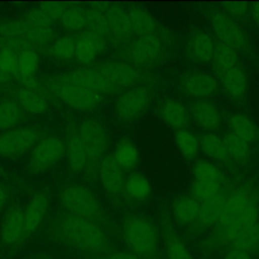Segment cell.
<instances>
[{
    "label": "cell",
    "instance_id": "6da1fadb",
    "mask_svg": "<svg viewBox=\"0 0 259 259\" xmlns=\"http://www.w3.org/2000/svg\"><path fill=\"white\" fill-rule=\"evenodd\" d=\"M259 223V206L250 190L238 187L226 195L222 214L211 235L201 244L200 252L209 255L227 246L244 230Z\"/></svg>",
    "mask_w": 259,
    "mask_h": 259
},
{
    "label": "cell",
    "instance_id": "f907efd6",
    "mask_svg": "<svg viewBox=\"0 0 259 259\" xmlns=\"http://www.w3.org/2000/svg\"><path fill=\"white\" fill-rule=\"evenodd\" d=\"M221 6L222 10L233 18L244 17L250 11V4L247 2H226Z\"/></svg>",
    "mask_w": 259,
    "mask_h": 259
},
{
    "label": "cell",
    "instance_id": "ac0fdd59",
    "mask_svg": "<svg viewBox=\"0 0 259 259\" xmlns=\"http://www.w3.org/2000/svg\"><path fill=\"white\" fill-rule=\"evenodd\" d=\"M0 240L7 247L19 245L24 241L23 209L14 206L6 212L0 228Z\"/></svg>",
    "mask_w": 259,
    "mask_h": 259
},
{
    "label": "cell",
    "instance_id": "816d5d0a",
    "mask_svg": "<svg viewBox=\"0 0 259 259\" xmlns=\"http://www.w3.org/2000/svg\"><path fill=\"white\" fill-rule=\"evenodd\" d=\"M39 8L53 20H60L65 11L67 10V6L61 2H44L40 3Z\"/></svg>",
    "mask_w": 259,
    "mask_h": 259
},
{
    "label": "cell",
    "instance_id": "f5cc1de1",
    "mask_svg": "<svg viewBox=\"0 0 259 259\" xmlns=\"http://www.w3.org/2000/svg\"><path fill=\"white\" fill-rule=\"evenodd\" d=\"M92 259H143L138 255L132 253L131 251H119V250H111L108 253L94 257Z\"/></svg>",
    "mask_w": 259,
    "mask_h": 259
},
{
    "label": "cell",
    "instance_id": "bcb514c9",
    "mask_svg": "<svg viewBox=\"0 0 259 259\" xmlns=\"http://www.w3.org/2000/svg\"><path fill=\"white\" fill-rule=\"evenodd\" d=\"M29 27V24L23 18L5 20L0 23V36L24 38Z\"/></svg>",
    "mask_w": 259,
    "mask_h": 259
},
{
    "label": "cell",
    "instance_id": "44dd1931",
    "mask_svg": "<svg viewBox=\"0 0 259 259\" xmlns=\"http://www.w3.org/2000/svg\"><path fill=\"white\" fill-rule=\"evenodd\" d=\"M49 205L50 200L46 193L37 192L30 197L23 209L24 241L38 229L47 214Z\"/></svg>",
    "mask_w": 259,
    "mask_h": 259
},
{
    "label": "cell",
    "instance_id": "ab89813d",
    "mask_svg": "<svg viewBox=\"0 0 259 259\" xmlns=\"http://www.w3.org/2000/svg\"><path fill=\"white\" fill-rule=\"evenodd\" d=\"M86 28L88 31L100 34L104 37L110 35L109 24L105 11L91 7L86 10Z\"/></svg>",
    "mask_w": 259,
    "mask_h": 259
},
{
    "label": "cell",
    "instance_id": "83f0119b",
    "mask_svg": "<svg viewBox=\"0 0 259 259\" xmlns=\"http://www.w3.org/2000/svg\"><path fill=\"white\" fill-rule=\"evenodd\" d=\"M133 32L140 36L155 34L158 24L154 16L141 6H132L127 10Z\"/></svg>",
    "mask_w": 259,
    "mask_h": 259
},
{
    "label": "cell",
    "instance_id": "8fae6325",
    "mask_svg": "<svg viewBox=\"0 0 259 259\" xmlns=\"http://www.w3.org/2000/svg\"><path fill=\"white\" fill-rule=\"evenodd\" d=\"M180 88L184 94L197 99H208L213 96L220 88L215 76L202 70H191L182 75Z\"/></svg>",
    "mask_w": 259,
    "mask_h": 259
},
{
    "label": "cell",
    "instance_id": "e575fe53",
    "mask_svg": "<svg viewBox=\"0 0 259 259\" xmlns=\"http://www.w3.org/2000/svg\"><path fill=\"white\" fill-rule=\"evenodd\" d=\"M228 248L239 249L256 255L259 253V223L244 230L231 242Z\"/></svg>",
    "mask_w": 259,
    "mask_h": 259
},
{
    "label": "cell",
    "instance_id": "94428289",
    "mask_svg": "<svg viewBox=\"0 0 259 259\" xmlns=\"http://www.w3.org/2000/svg\"><path fill=\"white\" fill-rule=\"evenodd\" d=\"M31 259H48V258H45V257H35V258H31Z\"/></svg>",
    "mask_w": 259,
    "mask_h": 259
},
{
    "label": "cell",
    "instance_id": "7a4b0ae2",
    "mask_svg": "<svg viewBox=\"0 0 259 259\" xmlns=\"http://www.w3.org/2000/svg\"><path fill=\"white\" fill-rule=\"evenodd\" d=\"M48 233L57 242L86 254L91 259L113 250L100 226L69 212L57 214L50 222Z\"/></svg>",
    "mask_w": 259,
    "mask_h": 259
},
{
    "label": "cell",
    "instance_id": "681fc988",
    "mask_svg": "<svg viewBox=\"0 0 259 259\" xmlns=\"http://www.w3.org/2000/svg\"><path fill=\"white\" fill-rule=\"evenodd\" d=\"M0 49H8L19 55L26 50H33V47L24 38L0 36Z\"/></svg>",
    "mask_w": 259,
    "mask_h": 259
},
{
    "label": "cell",
    "instance_id": "11a10c76",
    "mask_svg": "<svg viewBox=\"0 0 259 259\" xmlns=\"http://www.w3.org/2000/svg\"><path fill=\"white\" fill-rule=\"evenodd\" d=\"M17 78L22 83L23 87H25L27 89H30V90L38 93V94H40L42 92L44 88L41 87V85L37 81V79L34 77V75H32V76H17Z\"/></svg>",
    "mask_w": 259,
    "mask_h": 259
},
{
    "label": "cell",
    "instance_id": "836d02e7",
    "mask_svg": "<svg viewBox=\"0 0 259 259\" xmlns=\"http://www.w3.org/2000/svg\"><path fill=\"white\" fill-rule=\"evenodd\" d=\"M175 145L180 155L187 161L194 160L200 150L199 138L188 130L176 131L174 135Z\"/></svg>",
    "mask_w": 259,
    "mask_h": 259
},
{
    "label": "cell",
    "instance_id": "7c38bea8",
    "mask_svg": "<svg viewBox=\"0 0 259 259\" xmlns=\"http://www.w3.org/2000/svg\"><path fill=\"white\" fill-rule=\"evenodd\" d=\"M78 133L85 147L88 163L97 161L105 153L108 145L105 127L95 119H85L80 124Z\"/></svg>",
    "mask_w": 259,
    "mask_h": 259
},
{
    "label": "cell",
    "instance_id": "30bf717a",
    "mask_svg": "<svg viewBox=\"0 0 259 259\" xmlns=\"http://www.w3.org/2000/svg\"><path fill=\"white\" fill-rule=\"evenodd\" d=\"M151 94L145 86H137L121 93L115 101L114 109L117 118L128 122L139 118L148 108Z\"/></svg>",
    "mask_w": 259,
    "mask_h": 259
},
{
    "label": "cell",
    "instance_id": "484cf974",
    "mask_svg": "<svg viewBox=\"0 0 259 259\" xmlns=\"http://www.w3.org/2000/svg\"><path fill=\"white\" fill-rule=\"evenodd\" d=\"M200 202L191 194L177 196L172 203V215L180 226H191L197 219Z\"/></svg>",
    "mask_w": 259,
    "mask_h": 259
},
{
    "label": "cell",
    "instance_id": "91938a15",
    "mask_svg": "<svg viewBox=\"0 0 259 259\" xmlns=\"http://www.w3.org/2000/svg\"><path fill=\"white\" fill-rule=\"evenodd\" d=\"M0 176L5 177V178H8V177H9V174H8V172H7L5 169H3L2 167H0Z\"/></svg>",
    "mask_w": 259,
    "mask_h": 259
},
{
    "label": "cell",
    "instance_id": "f546056e",
    "mask_svg": "<svg viewBox=\"0 0 259 259\" xmlns=\"http://www.w3.org/2000/svg\"><path fill=\"white\" fill-rule=\"evenodd\" d=\"M199 142L200 150L206 157L218 162H224L230 158L224 138L217 134L204 133L199 138Z\"/></svg>",
    "mask_w": 259,
    "mask_h": 259
},
{
    "label": "cell",
    "instance_id": "f1b7e54d",
    "mask_svg": "<svg viewBox=\"0 0 259 259\" xmlns=\"http://www.w3.org/2000/svg\"><path fill=\"white\" fill-rule=\"evenodd\" d=\"M66 154L69 166L73 171H82L87 166V153L78 132L69 136L66 144Z\"/></svg>",
    "mask_w": 259,
    "mask_h": 259
},
{
    "label": "cell",
    "instance_id": "2e32d148",
    "mask_svg": "<svg viewBox=\"0 0 259 259\" xmlns=\"http://www.w3.org/2000/svg\"><path fill=\"white\" fill-rule=\"evenodd\" d=\"M160 233L166 259H195L167 217L161 219Z\"/></svg>",
    "mask_w": 259,
    "mask_h": 259
},
{
    "label": "cell",
    "instance_id": "d6986e66",
    "mask_svg": "<svg viewBox=\"0 0 259 259\" xmlns=\"http://www.w3.org/2000/svg\"><path fill=\"white\" fill-rule=\"evenodd\" d=\"M99 177L105 191L113 196H118L124 191L125 177L123 170L114 161L112 155L102 159L99 164Z\"/></svg>",
    "mask_w": 259,
    "mask_h": 259
},
{
    "label": "cell",
    "instance_id": "b9f144b4",
    "mask_svg": "<svg viewBox=\"0 0 259 259\" xmlns=\"http://www.w3.org/2000/svg\"><path fill=\"white\" fill-rule=\"evenodd\" d=\"M24 39L33 48H45L56 39L55 30L53 26H30Z\"/></svg>",
    "mask_w": 259,
    "mask_h": 259
},
{
    "label": "cell",
    "instance_id": "6f0895ef",
    "mask_svg": "<svg viewBox=\"0 0 259 259\" xmlns=\"http://www.w3.org/2000/svg\"><path fill=\"white\" fill-rule=\"evenodd\" d=\"M9 199V192L2 184H0V210L6 205Z\"/></svg>",
    "mask_w": 259,
    "mask_h": 259
},
{
    "label": "cell",
    "instance_id": "4dcf8cb0",
    "mask_svg": "<svg viewBox=\"0 0 259 259\" xmlns=\"http://www.w3.org/2000/svg\"><path fill=\"white\" fill-rule=\"evenodd\" d=\"M112 157L123 171H127L137 166L140 155L135 143L125 138L116 144Z\"/></svg>",
    "mask_w": 259,
    "mask_h": 259
},
{
    "label": "cell",
    "instance_id": "db71d44e",
    "mask_svg": "<svg viewBox=\"0 0 259 259\" xmlns=\"http://www.w3.org/2000/svg\"><path fill=\"white\" fill-rule=\"evenodd\" d=\"M219 259H255V258L253 255L245 251L234 249V248H227L223 252V254L220 256Z\"/></svg>",
    "mask_w": 259,
    "mask_h": 259
},
{
    "label": "cell",
    "instance_id": "4316f807",
    "mask_svg": "<svg viewBox=\"0 0 259 259\" xmlns=\"http://www.w3.org/2000/svg\"><path fill=\"white\" fill-rule=\"evenodd\" d=\"M227 122L230 133L247 143L251 144L259 140V127L249 116L243 113H232Z\"/></svg>",
    "mask_w": 259,
    "mask_h": 259
},
{
    "label": "cell",
    "instance_id": "680465c9",
    "mask_svg": "<svg viewBox=\"0 0 259 259\" xmlns=\"http://www.w3.org/2000/svg\"><path fill=\"white\" fill-rule=\"evenodd\" d=\"M11 77L9 74L5 73L3 70L0 69V85H5L8 84L11 81Z\"/></svg>",
    "mask_w": 259,
    "mask_h": 259
},
{
    "label": "cell",
    "instance_id": "8d00e7d4",
    "mask_svg": "<svg viewBox=\"0 0 259 259\" xmlns=\"http://www.w3.org/2000/svg\"><path fill=\"white\" fill-rule=\"evenodd\" d=\"M23 109L13 100L0 102V131H9L22 119Z\"/></svg>",
    "mask_w": 259,
    "mask_h": 259
},
{
    "label": "cell",
    "instance_id": "7dc6e473",
    "mask_svg": "<svg viewBox=\"0 0 259 259\" xmlns=\"http://www.w3.org/2000/svg\"><path fill=\"white\" fill-rule=\"evenodd\" d=\"M0 69L10 76L18 75V55L8 49H0Z\"/></svg>",
    "mask_w": 259,
    "mask_h": 259
},
{
    "label": "cell",
    "instance_id": "d4e9b609",
    "mask_svg": "<svg viewBox=\"0 0 259 259\" xmlns=\"http://www.w3.org/2000/svg\"><path fill=\"white\" fill-rule=\"evenodd\" d=\"M217 44L213 38L203 30H194L187 40V52L197 63L211 62Z\"/></svg>",
    "mask_w": 259,
    "mask_h": 259
},
{
    "label": "cell",
    "instance_id": "c3c4849f",
    "mask_svg": "<svg viewBox=\"0 0 259 259\" xmlns=\"http://www.w3.org/2000/svg\"><path fill=\"white\" fill-rule=\"evenodd\" d=\"M23 19L29 26H53V20L39 8H31L28 10Z\"/></svg>",
    "mask_w": 259,
    "mask_h": 259
},
{
    "label": "cell",
    "instance_id": "d590c367",
    "mask_svg": "<svg viewBox=\"0 0 259 259\" xmlns=\"http://www.w3.org/2000/svg\"><path fill=\"white\" fill-rule=\"evenodd\" d=\"M192 175L194 180L213 182L221 185L225 181V175L219 166L207 160L195 162L192 166Z\"/></svg>",
    "mask_w": 259,
    "mask_h": 259
},
{
    "label": "cell",
    "instance_id": "603a6c76",
    "mask_svg": "<svg viewBox=\"0 0 259 259\" xmlns=\"http://www.w3.org/2000/svg\"><path fill=\"white\" fill-rule=\"evenodd\" d=\"M158 114L167 125L176 131L185 130L190 121V112L186 106L181 101L172 98L161 102Z\"/></svg>",
    "mask_w": 259,
    "mask_h": 259
},
{
    "label": "cell",
    "instance_id": "d6a6232c",
    "mask_svg": "<svg viewBox=\"0 0 259 259\" xmlns=\"http://www.w3.org/2000/svg\"><path fill=\"white\" fill-rule=\"evenodd\" d=\"M124 192L131 199L142 202L150 197L152 187L145 175L139 172H133L125 178Z\"/></svg>",
    "mask_w": 259,
    "mask_h": 259
},
{
    "label": "cell",
    "instance_id": "9c48e42d",
    "mask_svg": "<svg viewBox=\"0 0 259 259\" xmlns=\"http://www.w3.org/2000/svg\"><path fill=\"white\" fill-rule=\"evenodd\" d=\"M163 40L157 34L140 36L133 42L128 44L123 56L132 64L136 66H150L155 64L162 56Z\"/></svg>",
    "mask_w": 259,
    "mask_h": 259
},
{
    "label": "cell",
    "instance_id": "5b68a950",
    "mask_svg": "<svg viewBox=\"0 0 259 259\" xmlns=\"http://www.w3.org/2000/svg\"><path fill=\"white\" fill-rule=\"evenodd\" d=\"M207 19L211 30L221 44L229 46L237 52H243L249 48L248 37L244 29L237 23L235 18L222 9L210 10L207 13Z\"/></svg>",
    "mask_w": 259,
    "mask_h": 259
},
{
    "label": "cell",
    "instance_id": "1f68e13d",
    "mask_svg": "<svg viewBox=\"0 0 259 259\" xmlns=\"http://www.w3.org/2000/svg\"><path fill=\"white\" fill-rule=\"evenodd\" d=\"M16 102L20 107L31 114H42L48 110L47 100L38 93L25 87L18 88L15 92Z\"/></svg>",
    "mask_w": 259,
    "mask_h": 259
},
{
    "label": "cell",
    "instance_id": "9f6ffc18",
    "mask_svg": "<svg viewBox=\"0 0 259 259\" xmlns=\"http://www.w3.org/2000/svg\"><path fill=\"white\" fill-rule=\"evenodd\" d=\"M250 14L252 15L253 20L259 27V2H253L250 4Z\"/></svg>",
    "mask_w": 259,
    "mask_h": 259
},
{
    "label": "cell",
    "instance_id": "f6af8a7d",
    "mask_svg": "<svg viewBox=\"0 0 259 259\" xmlns=\"http://www.w3.org/2000/svg\"><path fill=\"white\" fill-rule=\"evenodd\" d=\"M39 57L34 50H26L18 55V75L32 76L37 71Z\"/></svg>",
    "mask_w": 259,
    "mask_h": 259
},
{
    "label": "cell",
    "instance_id": "ba28073f",
    "mask_svg": "<svg viewBox=\"0 0 259 259\" xmlns=\"http://www.w3.org/2000/svg\"><path fill=\"white\" fill-rule=\"evenodd\" d=\"M40 132L32 126L11 128L0 135V157H18L40 141Z\"/></svg>",
    "mask_w": 259,
    "mask_h": 259
},
{
    "label": "cell",
    "instance_id": "e0dca14e",
    "mask_svg": "<svg viewBox=\"0 0 259 259\" xmlns=\"http://www.w3.org/2000/svg\"><path fill=\"white\" fill-rule=\"evenodd\" d=\"M189 112L195 124L201 130L207 131V133H211L221 126V112L215 103L209 99L194 100L190 105Z\"/></svg>",
    "mask_w": 259,
    "mask_h": 259
},
{
    "label": "cell",
    "instance_id": "ee69618b",
    "mask_svg": "<svg viewBox=\"0 0 259 259\" xmlns=\"http://www.w3.org/2000/svg\"><path fill=\"white\" fill-rule=\"evenodd\" d=\"M221 187L222 185L218 183L194 180L191 184L190 191L194 198H196L199 202H203L221 193Z\"/></svg>",
    "mask_w": 259,
    "mask_h": 259
},
{
    "label": "cell",
    "instance_id": "8992f818",
    "mask_svg": "<svg viewBox=\"0 0 259 259\" xmlns=\"http://www.w3.org/2000/svg\"><path fill=\"white\" fill-rule=\"evenodd\" d=\"M50 89L63 103L77 110L92 109L101 101V94L56 78L50 81Z\"/></svg>",
    "mask_w": 259,
    "mask_h": 259
},
{
    "label": "cell",
    "instance_id": "74e56055",
    "mask_svg": "<svg viewBox=\"0 0 259 259\" xmlns=\"http://www.w3.org/2000/svg\"><path fill=\"white\" fill-rule=\"evenodd\" d=\"M238 63H240V60L237 51L224 44H217L214 54L211 60L214 74Z\"/></svg>",
    "mask_w": 259,
    "mask_h": 259
},
{
    "label": "cell",
    "instance_id": "4fadbf2b",
    "mask_svg": "<svg viewBox=\"0 0 259 259\" xmlns=\"http://www.w3.org/2000/svg\"><path fill=\"white\" fill-rule=\"evenodd\" d=\"M55 78L60 81L77 84L99 94H109L118 91L96 69L78 68Z\"/></svg>",
    "mask_w": 259,
    "mask_h": 259
},
{
    "label": "cell",
    "instance_id": "3957f363",
    "mask_svg": "<svg viewBox=\"0 0 259 259\" xmlns=\"http://www.w3.org/2000/svg\"><path fill=\"white\" fill-rule=\"evenodd\" d=\"M121 234L132 253L143 259H161V233L151 219L142 214L125 217Z\"/></svg>",
    "mask_w": 259,
    "mask_h": 259
},
{
    "label": "cell",
    "instance_id": "ffe728a7",
    "mask_svg": "<svg viewBox=\"0 0 259 259\" xmlns=\"http://www.w3.org/2000/svg\"><path fill=\"white\" fill-rule=\"evenodd\" d=\"M226 194L219 193L214 197L200 202V208L196 221L191 225L193 234H200L203 231L214 228L223 211Z\"/></svg>",
    "mask_w": 259,
    "mask_h": 259
},
{
    "label": "cell",
    "instance_id": "5bb4252c",
    "mask_svg": "<svg viewBox=\"0 0 259 259\" xmlns=\"http://www.w3.org/2000/svg\"><path fill=\"white\" fill-rule=\"evenodd\" d=\"M96 70L117 90L135 85L141 78V72L137 67L125 62H104Z\"/></svg>",
    "mask_w": 259,
    "mask_h": 259
},
{
    "label": "cell",
    "instance_id": "52a82bcc",
    "mask_svg": "<svg viewBox=\"0 0 259 259\" xmlns=\"http://www.w3.org/2000/svg\"><path fill=\"white\" fill-rule=\"evenodd\" d=\"M66 153V144L55 136L41 139L32 149L27 166L32 173H41L55 164Z\"/></svg>",
    "mask_w": 259,
    "mask_h": 259
},
{
    "label": "cell",
    "instance_id": "7402d4cb",
    "mask_svg": "<svg viewBox=\"0 0 259 259\" xmlns=\"http://www.w3.org/2000/svg\"><path fill=\"white\" fill-rule=\"evenodd\" d=\"M106 39L104 36L91 32L84 31L76 38L75 59L83 65L93 62L105 49Z\"/></svg>",
    "mask_w": 259,
    "mask_h": 259
},
{
    "label": "cell",
    "instance_id": "9a60e30c",
    "mask_svg": "<svg viewBox=\"0 0 259 259\" xmlns=\"http://www.w3.org/2000/svg\"><path fill=\"white\" fill-rule=\"evenodd\" d=\"M214 75L220 88L230 99L238 101L245 97L248 90V78L241 63L235 64Z\"/></svg>",
    "mask_w": 259,
    "mask_h": 259
},
{
    "label": "cell",
    "instance_id": "7bdbcfd3",
    "mask_svg": "<svg viewBox=\"0 0 259 259\" xmlns=\"http://www.w3.org/2000/svg\"><path fill=\"white\" fill-rule=\"evenodd\" d=\"M60 22L69 31H80L86 28V10L80 7H68Z\"/></svg>",
    "mask_w": 259,
    "mask_h": 259
},
{
    "label": "cell",
    "instance_id": "60d3db41",
    "mask_svg": "<svg viewBox=\"0 0 259 259\" xmlns=\"http://www.w3.org/2000/svg\"><path fill=\"white\" fill-rule=\"evenodd\" d=\"M76 38L72 35L66 34L56 38L50 46L51 55L62 61H67L75 58Z\"/></svg>",
    "mask_w": 259,
    "mask_h": 259
},
{
    "label": "cell",
    "instance_id": "277c9868",
    "mask_svg": "<svg viewBox=\"0 0 259 259\" xmlns=\"http://www.w3.org/2000/svg\"><path fill=\"white\" fill-rule=\"evenodd\" d=\"M60 199L67 212L91 221L100 227L104 225L102 206L87 187L77 184L69 185L62 190Z\"/></svg>",
    "mask_w": 259,
    "mask_h": 259
},
{
    "label": "cell",
    "instance_id": "f35d334b",
    "mask_svg": "<svg viewBox=\"0 0 259 259\" xmlns=\"http://www.w3.org/2000/svg\"><path fill=\"white\" fill-rule=\"evenodd\" d=\"M224 141L229 157L232 158L235 162L243 163L248 160L251 154L249 143L230 132L224 136Z\"/></svg>",
    "mask_w": 259,
    "mask_h": 259
},
{
    "label": "cell",
    "instance_id": "cb8c5ba5",
    "mask_svg": "<svg viewBox=\"0 0 259 259\" xmlns=\"http://www.w3.org/2000/svg\"><path fill=\"white\" fill-rule=\"evenodd\" d=\"M105 14L109 24L110 35L116 41L126 42L134 33L127 10L121 6L109 4Z\"/></svg>",
    "mask_w": 259,
    "mask_h": 259
}]
</instances>
